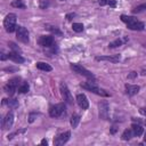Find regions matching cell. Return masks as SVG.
I'll return each instance as SVG.
<instances>
[{"label":"cell","instance_id":"cell-1","mask_svg":"<svg viewBox=\"0 0 146 146\" xmlns=\"http://www.w3.org/2000/svg\"><path fill=\"white\" fill-rule=\"evenodd\" d=\"M121 21L124 22V23L127 24V26H128L130 30H132V31H141V30H144V27H145L144 23L140 22V21H138V19H137L136 17H133V16H125V15H122V16H121Z\"/></svg>","mask_w":146,"mask_h":146},{"label":"cell","instance_id":"cell-2","mask_svg":"<svg viewBox=\"0 0 146 146\" xmlns=\"http://www.w3.org/2000/svg\"><path fill=\"white\" fill-rule=\"evenodd\" d=\"M80 86H81L83 89H87V90H89V91H91V92H94V94H97V95H99V96H103V97H108V96H110V94L106 92V90L98 88L95 82L88 81V82L81 83Z\"/></svg>","mask_w":146,"mask_h":146},{"label":"cell","instance_id":"cell-3","mask_svg":"<svg viewBox=\"0 0 146 146\" xmlns=\"http://www.w3.org/2000/svg\"><path fill=\"white\" fill-rule=\"evenodd\" d=\"M16 19H17V17L13 13L8 14L5 17V19H3V26H5V29H6L7 32L11 33V32L16 31V29H17V26H16Z\"/></svg>","mask_w":146,"mask_h":146},{"label":"cell","instance_id":"cell-4","mask_svg":"<svg viewBox=\"0 0 146 146\" xmlns=\"http://www.w3.org/2000/svg\"><path fill=\"white\" fill-rule=\"evenodd\" d=\"M70 67H71V70L72 71H74L75 73H78V74H80V75H83V76H86V78H88V79H90V80H95V75L90 72V71H88L86 67H83L82 65H80V64H71L70 65Z\"/></svg>","mask_w":146,"mask_h":146},{"label":"cell","instance_id":"cell-5","mask_svg":"<svg viewBox=\"0 0 146 146\" xmlns=\"http://www.w3.org/2000/svg\"><path fill=\"white\" fill-rule=\"evenodd\" d=\"M19 80H21L19 78H14V79L9 80V81L7 82V84L3 87L5 92H6L7 95H9V96H13V95L15 94V91H16L17 87H18Z\"/></svg>","mask_w":146,"mask_h":146},{"label":"cell","instance_id":"cell-6","mask_svg":"<svg viewBox=\"0 0 146 146\" xmlns=\"http://www.w3.org/2000/svg\"><path fill=\"white\" fill-rule=\"evenodd\" d=\"M65 105L64 104H56L50 107L49 115L51 117H60L63 114H65Z\"/></svg>","mask_w":146,"mask_h":146},{"label":"cell","instance_id":"cell-7","mask_svg":"<svg viewBox=\"0 0 146 146\" xmlns=\"http://www.w3.org/2000/svg\"><path fill=\"white\" fill-rule=\"evenodd\" d=\"M16 38L18 41H21L23 43H27L29 42V31L24 26L18 25L16 29Z\"/></svg>","mask_w":146,"mask_h":146},{"label":"cell","instance_id":"cell-8","mask_svg":"<svg viewBox=\"0 0 146 146\" xmlns=\"http://www.w3.org/2000/svg\"><path fill=\"white\" fill-rule=\"evenodd\" d=\"M59 90H60V95L63 97V99L67 103V104H73V97L72 94L70 91V89L67 88V86L65 83H60L59 86Z\"/></svg>","mask_w":146,"mask_h":146},{"label":"cell","instance_id":"cell-9","mask_svg":"<svg viewBox=\"0 0 146 146\" xmlns=\"http://www.w3.org/2000/svg\"><path fill=\"white\" fill-rule=\"evenodd\" d=\"M99 108V117L103 120H108V113H110V107L107 102H100L98 104Z\"/></svg>","mask_w":146,"mask_h":146},{"label":"cell","instance_id":"cell-10","mask_svg":"<svg viewBox=\"0 0 146 146\" xmlns=\"http://www.w3.org/2000/svg\"><path fill=\"white\" fill-rule=\"evenodd\" d=\"M70 136H71V132H70V131H65V132L58 135V136L54 139V145H56V146L64 145V144L70 139Z\"/></svg>","mask_w":146,"mask_h":146},{"label":"cell","instance_id":"cell-11","mask_svg":"<svg viewBox=\"0 0 146 146\" xmlns=\"http://www.w3.org/2000/svg\"><path fill=\"white\" fill-rule=\"evenodd\" d=\"M54 42L55 41H54V38L51 35H42L39 39V44L42 46V47H46V48L52 47L54 46Z\"/></svg>","mask_w":146,"mask_h":146},{"label":"cell","instance_id":"cell-12","mask_svg":"<svg viewBox=\"0 0 146 146\" xmlns=\"http://www.w3.org/2000/svg\"><path fill=\"white\" fill-rule=\"evenodd\" d=\"M76 103L82 110H87L89 107V102H88V98L84 94H79L76 96Z\"/></svg>","mask_w":146,"mask_h":146},{"label":"cell","instance_id":"cell-13","mask_svg":"<svg viewBox=\"0 0 146 146\" xmlns=\"http://www.w3.org/2000/svg\"><path fill=\"white\" fill-rule=\"evenodd\" d=\"M13 123H14V114H13V112H9L2 120V129L6 130V129L11 128Z\"/></svg>","mask_w":146,"mask_h":146},{"label":"cell","instance_id":"cell-14","mask_svg":"<svg viewBox=\"0 0 146 146\" xmlns=\"http://www.w3.org/2000/svg\"><path fill=\"white\" fill-rule=\"evenodd\" d=\"M121 56L120 55H112V56H97L96 60H107V62H112V63H117L120 62Z\"/></svg>","mask_w":146,"mask_h":146},{"label":"cell","instance_id":"cell-15","mask_svg":"<svg viewBox=\"0 0 146 146\" xmlns=\"http://www.w3.org/2000/svg\"><path fill=\"white\" fill-rule=\"evenodd\" d=\"M140 90L139 86L136 84H125V92L128 96H135L136 94H138Z\"/></svg>","mask_w":146,"mask_h":146},{"label":"cell","instance_id":"cell-16","mask_svg":"<svg viewBox=\"0 0 146 146\" xmlns=\"http://www.w3.org/2000/svg\"><path fill=\"white\" fill-rule=\"evenodd\" d=\"M8 58H9L10 60L15 62V63H18V64L24 63V58L19 55V52H16V51H10V52L8 54Z\"/></svg>","mask_w":146,"mask_h":146},{"label":"cell","instance_id":"cell-17","mask_svg":"<svg viewBox=\"0 0 146 146\" xmlns=\"http://www.w3.org/2000/svg\"><path fill=\"white\" fill-rule=\"evenodd\" d=\"M36 68H39L41 71H44V72H50L52 70V67L49 64L44 63V62H38L36 63Z\"/></svg>","mask_w":146,"mask_h":146},{"label":"cell","instance_id":"cell-18","mask_svg":"<svg viewBox=\"0 0 146 146\" xmlns=\"http://www.w3.org/2000/svg\"><path fill=\"white\" fill-rule=\"evenodd\" d=\"M131 128H132V132H133V135L137 136V137H139V136H141V135L144 133V129L141 128L140 124H136V123H133V124L131 125Z\"/></svg>","mask_w":146,"mask_h":146},{"label":"cell","instance_id":"cell-19","mask_svg":"<svg viewBox=\"0 0 146 146\" xmlns=\"http://www.w3.org/2000/svg\"><path fill=\"white\" fill-rule=\"evenodd\" d=\"M127 41H128V39H127V38H124V40H122V39H116V40H114V41L110 42L108 47H110V48H116V47L122 46V44H123V42H127Z\"/></svg>","mask_w":146,"mask_h":146},{"label":"cell","instance_id":"cell-20","mask_svg":"<svg viewBox=\"0 0 146 146\" xmlns=\"http://www.w3.org/2000/svg\"><path fill=\"white\" fill-rule=\"evenodd\" d=\"M79 122H80V116H79L78 114H73V115L71 116V120H70V123H71L72 128L75 129V128L78 127Z\"/></svg>","mask_w":146,"mask_h":146},{"label":"cell","instance_id":"cell-21","mask_svg":"<svg viewBox=\"0 0 146 146\" xmlns=\"http://www.w3.org/2000/svg\"><path fill=\"white\" fill-rule=\"evenodd\" d=\"M29 89H30L29 83H27L26 81H23V82L21 83V86L18 87V92H19V94H26V92L29 91Z\"/></svg>","mask_w":146,"mask_h":146},{"label":"cell","instance_id":"cell-22","mask_svg":"<svg viewBox=\"0 0 146 146\" xmlns=\"http://www.w3.org/2000/svg\"><path fill=\"white\" fill-rule=\"evenodd\" d=\"M2 104H7L9 107H13V108L18 106V102L16 99H3Z\"/></svg>","mask_w":146,"mask_h":146},{"label":"cell","instance_id":"cell-23","mask_svg":"<svg viewBox=\"0 0 146 146\" xmlns=\"http://www.w3.org/2000/svg\"><path fill=\"white\" fill-rule=\"evenodd\" d=\"M132 133H133V132H132L131 130L127 129V130H124V131H123V133H122V136H121V137H122V139H123V140H130V139H131V137H132Z\"/></svg>","mask_w":146,"mask_h":146},{"label":"cell","instance_id":"cell-24","mask_svg":"<svg viewBox=\"0 0 146 146\" xmlns=\"http://www.w3.org/2000/svg\"><path fill=\"white\" fill-rule=\"evenodd\" d=\"M11 6L15 8H22V9L25 8V3L23 2V0H14L11 2Z\"/></svg>","mask_w":146,"mask_h":146},{"label":"cell","instance_id":"cell-25","mask_svg":"<svg viewBox=\"0 0 146 146\" xmlns=\"http://www.w3.org/2000/svg\"><path fill=\"white\" fill-rule=\"evenodd\" d=\"M72 29L75 32H82L83 31V25L81 23H73L72 24Z\"/></svg>","mask_w":146,"mask_h":146},{"label":"cell","instance_id":"cell-26","mask_svg":"<svg viewBox=\"0 0 146 146\" xmlns=\"http://www.w3.org/2000/svg\"><path fill=\"white\" fill-rule=\"evenodd\" d=\"M144 10H146V3H143V5L137 6L135 9H132V13H133V14H138V13H141V11H144Z\"/></svg>","mask_w":146,"mask_h":146},{"label":"cell","instance_id":"cell-27","mask_svg":"<svg viewBox=\"0 0 146 146\" xmlns=\"http://www.w3.org/2000/svg\"><path fill=\"white\" fill-rule=\"evenodd\" d=\"M49 6V0H41L40 2V8L41 9H46Z\"/></svg>","mask_w":146,"mask_h":146},{"label":"cell","instance_id":"cell-28","mask_svg":"<svg viewBox=\"0 0 146 146\" xmlns=\"http://www.w3.org/2000/svg\"><path fill=\"white\" fill-rule=\"evenodd\" d=\"M9 47L13 49V51H16V52H21V49L14 43V42H9Z\"/></svg>","mask_w":146,"mask_h":146},{"label":"cell","instance_id":"cell-29","mask_svg":"<svg viewBox=\"0 0 146 146\" xmlns=\"http://www.w3.org/2000/svg\"><path fill=\"white\" fill-rule=\"evenodd\" d=\"M48 30L50 31V32H52V33H55V34H60V31L56 27V26H49L48 27Z\"/></svg>","mask_w":146,"mask_h":146},{"label":"cell","instance_id":"cell-30","mask_svg":"<svg viewBox=\"0 0 146 146\" xmlns=\"http://www.w3.org/2000/svg\"><path fill=\"white\" fill-rule=\"evenodd\" d=\"M36 116H38V114H36V113H31V114H30V116H29V122H31V123H32V122L35 120V117H36Z\"/></svg>","mask_w":146,"mask_h":146},{"label":"cell","instance_id":"cell-31","mask_svg":"<svg viewBox=\"0 0 146 146\" xmlns=\"http://www.w3.org/2000/svg\"><path fill=\"white\" fill-rule=\"evenodd\" d=\"M136 76H137V72H133V71L128 74V79H135Z\"/></svg>","mask_w":146,"mask_h":146},{"label":"cell","instance_id":"cell-32","mask_svg":"<svg viewBox=\"0 0 146 146\" xmlns=\"http://www.w3.org/2000/svg\"><path fill=\"white\" fill-rule=\"evenodd\" d=\"M107 5H110V7H115L116 6V1L115 0H108Z\"/></svg>","mask_w":146,"mask_h":146},{"label":"cell","instance_id":"cell-33","mask_svg":"<svg viewBox=\"0 0 146 146\" xmlns=\"http://www.w3.org/2000/svg\"><path fill=\"white\" fill-rule=\"evenodd\" d=\"M74 16H75V14H74V13H70V14H67V15H66V19H67V21H71Z\"/></svg>","mask_w":146,"mask_h":146},{"label":"cell","instance_id":"cell-34","mask_svg":"<svg viewBox=\"0 0 146 146\" xmlns=\"http://www.w3.org/2000/svg\"><path fill=\"white\" fill-rule=\"evenodd\" d=\"M107 1H108V0H98V2H99L100 6H105V5L107 3Z\"/></svg>","mask_w":146,"mask_h":146},{"label":"cell","instance_id":"cell-35","mask_svg":"<svg viewBox=\"0 0 146 146\" xmlns=\"http://www.w3.org/2000/svg\"><path fill=\"white\" fill-rule=\"evenodd\" d=\"M140 113H141L143 115H146V107H141V108H140Z\"/></svg>","mask_w":146,"mask_h":146},{"label":"cell","instance_id":"cell-36","mask_svg":"<svg viewBox=\"0 0 146 146\" xmlns=\"http://www.w3.org/2000/svg\"><path fill=\"white\" fill-rule=\"evenodd\" d=\"M6 58H8V55H7V56H6V55H5V54H3V52H2V54H1V60H5V59H6Z\"/></svg>","mask_w":146,"mask_h":146},{"label":"cell","instance_id":"cell-37","mask_svg":"<svg viewBox=\"0 0 146 146\" xmlns=\"http://www.w3.org/2000/svg\"><path fill=\"white\" fill-rule=\"evenodd\" d=\"M41 145H48V141H47L46 139H42V140H41Z\"/></svg>","mask_w":146,"mask_h":146},{"label":"cell","instance_id":"cell-38","mask_svg":"<svg viewBox=\"0 0 146 146\" xmlns=\"http://www.w3.org/2000/svg\"><path fill=\"white\" fill-rule=\"evenodd\" d=\"M115 131H116V128H115V127H113V129L111 130V132H112V133H114Z\"/></svg>","mask_w":146,"mask_h":146},{"label":"cell","instance_id":"cell-39","mask_svg":"<svg viewBox=\"0 0 146 146\" xmlns=\"http://www.w3.org/2000/svg\"><path fill=\"white\" fill-rule=\"evenodd\" d=\"M144 139H145V143H146V132L144 133Z\"/></svg>","mask_w":146,"mask_h":146},{"label":"cell","instance_id":"cell-40","mask_svg":"<svg viewBox=\"0 0 146 146\" xmlns=\"http://www.w3.org/2000/svg\"><path fill=\"white\" fill-rule=\"evenodd\" d=\"M59 1H64V0H59Z\"/></svg>","mask_w":146,"mask_h":146},{"label":"cell","instance_id":"cell-41","mask_svg":"<svg viewBox=\"0 0 146 146\" xmlns=\"http://www.w3.org/2000/svg\"><path fill=\"white\" fill-rule=\"evenodd\" d=\"M145 124H146V121H145Z\"/></svg>","mask_w":146,"mask_h":146}]
</instances>
